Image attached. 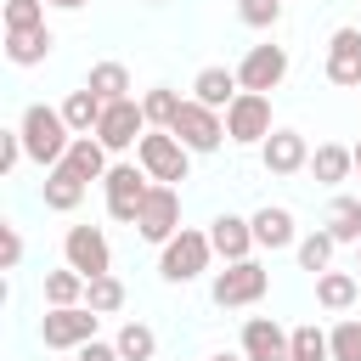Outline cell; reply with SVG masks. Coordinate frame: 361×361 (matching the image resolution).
Returning <instances> with one entry per match:
<instances>
[{"mask_svg":"<svg viewBox=\"0 0 361 361\" xmlns=\"http://www.w3.org/2000/svg\"><path fill=\"white\" fill-rule=\"evenodd\" d=\"M248 220H254V243L271 248V254L299 243V231H293V209H282V203H265V209H254Z\"/></svg>","mask_w":361,"mask_h":361,"instance_id":"e0dca14e","label":"cell"},{"mask_svg":"<svg viewBox=\"0 0 361 361\" xmlns=\"http://www.w3.org/2000/svg\"><path fill=\"white\" fill-rule=\"evenodd\" d=\"M237 17L248 28H276L282 23V0H237Z\"/></svg>","mask_w":361,"mask_h":361,"instance_id":"e575fe53","label":"cell"},{"mask_svg":"<svg viewBox=\"0 0 361 361\" xmlns=\"http://www.w3.org/2000/svg\"><path fill=\"white\" fill-rule=\"evenodd\" d=\"M102 113H107V102H102V96L90 90V85L68 90V102H62V118H68V130H73V135H96Z\"/></svg>","mask_w":361,"mask_h":361,"instance_id":"ffe728a7","label":"cell"},{"mask_svg":"<svg viewBox=\"0 0 361 361\" xmlns=\"http://www.w3.org/2000/svg\"><path fill=\"white\" fill-rule=\"evenodd\" d=\"M135 231H141L147 243H158V248H164V243L180 231V192L152 180V192H147V203H141V214H135Z\"/></svg>","mask_w":361,"mask_h":361,"instance_id":"8fae6325","label":"cell"},{"mask_svg":"<svg viewBox=\"0 0 361 361\" xmlns=\"http://www.w3.org/2000/svg\"><path fill=\"white\" fill-rule=\"evenodd\" d=\"M113 350H118V361H152L158 355V333L147 322H124L118 338H113Z\"/></svg>","mask_w":361,"mask_h":361,"instance_id":"484cf974","label":"cell"},{"mask_svg":"<svg viewBox=\"0 0 361 361\" xmlns=\"http://www.w3.org/2000/svg\"><path fill=\"white\" fill-rule=\"evenodd\" d=\"M209 259H214V248H209V231H192V226H180L164 248H158V276L164 282H197L203 271H209Z\"/></svg>","mask_w":361,"mask_h":361,"instance_id":"7a4b0ae2","label":"cell"},{"mask_svg":"<svg viewBox=\"0 0 361 361\" xmlns=\"http://www.w3.org/2000/svg\"><path fill=\"white\" fill-rule=\"evenodd\" d=\"M327 237H333V243H361V197H333V209H327Z\"/></svg>","mask_w":361,"mask_h":361,"instance_id":"4316f807","label":"cell"},{"mask_svg":"<svg viewBox=\"0 0 361 361\" xmlns=\"http://www.w3.org/2000/svg\"><path fill=\"white\" fill-rule=\"evenodd\" d=\"M73 361H118V350H113V344H102V338H90L85 350H73Z\"/></svg>","mask_w":361,"mask_h":361,"instance_id":"74e56055","label":"cell"},{"mask_svg":"<svg viewBox=\"0 0 361 361\" xmlns=\"http://www.w3.org/2000/svg\"><path fill=\"white\" fill-rule=\"evenodd\" d=\"M259 164H265L271 175H299V169H310V147H305L299 130L276 124V130L265 135V147H259Z\"/></svg>","mask_w":361,"mask_h":361,"instance_id":"4fadbf2b","label":"cell"},{"mask_svg":"<svg viewBox=\"0 0 361 361\" xmlns=\"http://www.w3.org/2000/svg\"><path fill=\"white\" fill-rule=\"evenodd\" d=\"M265 288H271V271H265L259 259H237V265L214 271L209 299H214L220 310H243V305H259V299H265Z\"/></svg>","mask_w":361,"mask_h":361,"instance_id":"3957f363","label":"cell"},{"mask_svg":"<svg viewBox=\"0 0 361 361\" xmlns=\"http://www.w3.org/2000/svg\"><path fill=\"white\" fill-rule=\"evenodd\" d=\"M333 248H338V243H333L327 231H305V237L293 243V254H299V265H305V271H316V276H322V271L333 265Z\"/></svg>","mask_w":361,"mask_h":361,"instance_id":"f546056e","label":"cell"},{"mask_svg":"<svg viewBox=\"0 0 361 361\" xmlns=\"http://www.w3.org/2000/svg\"><path fill=\"white\" fill-rule=\"evenodd\" d=\"M355 271H361V243H355Z\"/></svg>","mask_w":361,"mask_h":361,"instance_id":"b9f144b4","label":"cell"},{"mask_svg":"<svg viewBox=\"0 0 361 361\" xmlns=\"http://www.w3.org/2000/svg\"><path fill=\"white\" fill-rule=\"evenodd\" d=\"M17 135H23V152H28L39 169H56V164L68 158V147H73V130H68L62 107H45V102L23 107V124H17Z\"/></svg>","mask_w":361,"mask_h":361,"instance_id":"6da1fadb","label":"cell"},{"mask_svg":"<svg viewBox=\"0 0 361 361\" xmlns=\"http://www.w3.org/2000/svg\"><path fill=\"white\" fill-rule=\"evenodd\" d=\"M62 169H73V175L90 186V180H107V169H113V164H107V147H102L96 135H73V147H68Z\"/></svg>","mask_w":361,"mask_h":361,"instance_id":"d6986e66","label":"cell"},{"mask_svg":"<svg viewBox=\"0 0 361 361\" xmlns=\"http://www.w3.org/2000/svg\"><path fill=\"white\" fill-rule=\"evenodd\" d=\"M39 23H45V0H6V34L39 28Z\"/></svg>","mask_w":361,"mask_h":361,"instance_id":"836d02e7","label":"cell"},{"mask_svg":"<svg viewBox=\"0 0 361 361\" xmlns=\"http://www.w3.org/2000/svg\"><path fill=\"white\" fill-rule=\"evenodd\" d=\"M39 197H45V209H56V214H73L79 203H85V180L73 175V169H45V186H39Z\"/></svg>","mask_w":361,"mask_h":361,"instance_id":"7402d4cb","label":"cell"},{"mask_svg":"<svg viewBox=\"0 0 361 361\" xmlns=\"http://www.w3.org/2000/svg\"><path fill=\"white\" fill-rule=\"evenodd\" d=\"M147 192H152V175H147V169H135V164H113V169H107V180H102L107 214H113V220H124V226H135V214H141Z\"/></svg>","mask_w":361,"mask_h":361,"instance_id":"8992f818","label":"cell"},{"mask_svg":"<svg viewBox=\"0 0 361 361\" xmlns=\"http://www.w3.org/2000/svg\"><path fill=\"white\" fill-rule=\"evenodd\" d=\"M169 135L186 147V152H214L220 141H226V113H214V107H203V102H180V113H175V124H169Z\"/></svg>","mask_w":361,"mask_h":361,"instance_id":"5b68a950","label":"cell"},{"mask_svg":"<svg viewBox=\"0 0 361 361\" xmlns=\"http://www.w3.org/2000/svg\"><path fill=\"white\" fill-rule=\"evenodd\" d=\"M96 310L90 305H68V310H45L39 316V338H45V350H85L90 338H96Z\"/></svg>","mask_w":361,"mask_h":361,"instance_id":"ba28073f","label":"cell"},{"mask_svg":"<svg viewBox=\"0 0 361 361\" xmlns=\"http://www.w3.org/2000/svg\"><path fill=\"white\" fill-rule=\"evenodd\" d=\"M0 248H6V254H0V265H6V271H17V265H23V237H17V226H11V220L0 226Z\"/></svg>","mask_w":361,"mask_h":361,"instance_id":"8d00e7d4","label":"cell"},{"mask_svg":"<svg viewBox=\"0 0 361 361\" xmlns=\"http://www.w3.org/2000/svg\"><path fill=\"white\" fill-rule=\"evenodd\" d=\"M85 276L73 271V265H62V271H45V305L51 310H68V305H85Z\"/></svg>","mask_w":361,"mask_h":361,"instance_id":"cb8c5ba5","label":"cell"},{"mask_svg":"<svg viewBox=\"0 0 361 361\" xmlns=\"http://www.w3.org/2000/svg\"><path fill=\"white\" fill-rule=\"evenodd\" d=\"M355 299H361V288H355L350 271H322V276H316V305H322V310H350Z\"/></svg>","mask_w":361,"mask_h":361,"instance_id":"d4e9b609","label":"cell"},{"mask_svg":"<svg viewBox=\"0 0 361 361\" xmlns=\"http://www.w3.org/2000/svg\"><path fill=\"white\" fill-rule=\"evenodd\" d=\"M147 130H152V124H147L141 102L124 96V102H107V113H102V124H96V141H102L107 152H130V147H141Z\"/></svg>","mask_w":361,"mask_h":361,"instance_id":"30bf717a","label":"cell"},{"mask_svg":"<svg viewBox=\"0 0 361 361\" xmlns=\"http://www.w3.org/2000/svg\"><path fill=\"white\" fill-rule=\"evenodd\" d=\"M310 175H316L322 186H338V180H350V175H355V147L322 141V147L310 152Z\"/></svg>","mask_w":361,"mask_h":361,"instance_id":"44dd1931","label":"cell"},{"mask_svg":"<svg viewBox=\"0 0 361 361\" xmlns=\"http://www.w3.org/2000/svg\"><path fill=\"white\" fill-rule=\"evenodd\" d=\"M85 305L96 310V316H113V310H124V282L107 271V276H96L90 288H85Z\"/></svg>","mask_w":361,"mask_h":361,"instance_id":"4dcf8cb0","label":"cell"},{"mask_svg":"<svg viewBox=\"0 0 361 361\" xmlns=\"http://www.w3.org/2000/svg\"><path fill=\"white\" fill-rule=\"evenodd\" d=\"M237 96H243L237 68H203V73L192 79V102H203V107H214V113H226Z\"/></svg>","mask_w":361,"mask_h":361,"instance_id":"ac0fdd59","label":"cell"},{"mask_svg":"<svg viewBox=\"0 0 361 361\" xmlns=\"http://www.w3.org/2000/svg\"><path fill=\"white\" fill-rule=\"evenodd\" d=\"M23 158H28V152H23V135H17V130H0V175H11Z\"/></svg>","mask_w":361,"mask_h":361,"instance_id":"d590c367","label":"cell"},{"mask_svg":"<svg viewBox=\"0 0 361 361\" xmlns=\"http://www.w3.org/2000/svg\"><path fill=\"white\" fill-rule=\"evenodd\" d=\"M327 79L344 90H361V28H333L327 39Z\"/></svg>","mask_w":361,"mask_h":361,"instance_id":"2e32d148","label":"cell"},{"mask_svg":"<svg viewBox=\"0 0 361 361\" xmlns=\"http://www.w3.org/2000/svg\"><path fill=\"white\" fill-rule=\"evenodd\" d=\"M355 180H361V141H355Z\"/></svg>","mask_w":361,"mask_h":361,"instance_id":"60d3db41","label":"cell"},{"mask_svg":"<svg viewBox=\"0 0 361 361\" xmlns=\"http://www.w3.org/2000/svg\"><path fill=\"white\" fill-rule=\"evenodd\" d=\"M355 96H361V90H355Z\"/></svg>","mask_w":361,"mask_h":361,"instance_id":"ee69618b","label":"cell"},{"mask_svg":"<svg viewBox=\"0 0 361 361\" xmlns=\"http://www.w3.org/2000/svg\"><path fill=\"white\" fill-rule=\"evenodd\" d=\"M327 350H333V361H361V316H344L327 333Z\"/></svg>","mask_w":361,"mask_h":361,"instance_id":"d6a6232c","label":"cell"},{"mask_svg":"<svg viewBox=\"0 0 361 361\" xmlns=\"http://www.w3.org/2000/svg\"><path fill=\"white\" fill-rule=\"evenodd\" d=\"M85 85H90L102 102H124V96H130V68H124V62H96Z\"/></svg>","mask_w":361,"mask_h":361,"instance_id":"83f0119b","label":"cell"},{"mask_svg":"<svg viewBox=\"0 0 361 361\" xmlns=\"http://www.w3.org/2000/svg\"><path fill=\"white\" fill-rule=\"evenodd\" d=\"M62 259L85 276V282H96V276H107L113 271V248H107V231L102 226H68V237H62Z\"/></svg>","mask_w":361,"mask_h":361,"instance_id":"52a82bcc","label":"cell"},{"mask_svg":"<svg viewBox=\"0 0 361 361\" xmlns=\"http://www.w3.org/2000/svg\"><path fill=\"white\" fill-rule=\"evenodd\" d=\"M282 79H288V51L282 45H248V56L237 62V85L254 90V96H271Z\"/></svg>","mask_w":361,"mask_h":361,"instance_id":"7c38bea8","label":"cell"},{"mask_svg":"<svg viewBox=\"0 0 361 361\" xmlns=\"http://www.w3.org/2000/svg\"><path fill=\"white\" fill-rule=\"evenodd\" d=\"M288 344H293V361H333V350H327V333H322L316 322L293 327V333H288Z\"/></svg>","mask_w":361,"mask_h":361,"instance_id":"1f68e13d","label":"cell"},{"mask_svg":"<svg viewBox=\"0 0 361 361\" xmlns=\"http://www.w3.org/2000/svg\"><path fill=\"white\" fill-rule=\"evenodd\" d=\"M147 6H164V0H147Z\"/></svg>","mask_w":361,"mask_h":361,"instance_id":"7bdbcfd3","label":"cell"},{"mask_svg":"<svg viewBox=\"0 0 361 361\" xmlns=\"http://www.w3.org/2000/svg\"><path fill=\"white\" fill-rule=\"evenodd\" d=\"M209 248L226 259V265H237V259H254V220H243V214H214L209 220Z\"/></svg>","mask_w":361,"mask_h":361,"instance_id":"5bb4252c","label":"cell"},{"mask_svg":"<svg viewBox=\"0 0 361 361\" xmlns=\"http://www.w3.org/2000/svg\"><path fill=\"white\" fill-rule=\"evenodd\" d=\"M271 130H276V124H271V96L243 90V96L226 107V141H237V147H265Z\"/></svg>","mask_w":361,"mask_h":361,"instance_id":"9c48e42d","label":"cell"},{"mask_svg":"<svg viewBox=\"0 0 361 361\" xmlns=\"http://www.w3.org/2000/svg\"><path fill=\"white\" fill-rule=\"evenodd\" d=\"M243 355H248V361H293L288 327L271 322V316H248V322H243Z\"/></svg>","mask_w":361,"mask_h":361,"instance_id":"9a60e30c","label":"cell"},{"mask_svg":"<svg viewBox=\"0 0 361 361\" xmlns=\"http://www.w3.org/2000/svg\"><path fill=\"white\" fill-rule=\"evenodd\" d=\"M180 102H186L180 90H169V85H152V90L141 96V113H147V124H152V130H169V124H175V113H180Z\"/></svg>","mask_w":361,"mask_h":361,"instance_id":"f1b7e54d","label":"cell"},{"mask_svg":"<svg viewBox=\"0 0 361 361\" xmlns=\"http://www.w3.org/2000/svg\"><path fill=\"white\" fill-rule=\"evenodd\" d=\"M45 6H56V11H79L85 0H45Z\"/></svg>","mask_w":361,"mask_h":361,"instance_id":"f35d334b","label":"cell"},{"mask_svg":"<svg viewBox=\"0 0 361 361\" xmlns=\"http://www.w3.org/2000/svg\"><path fill=\"white\" fill-rule=\"evenodd\" d=\"M209 361H248V355H209Z\"/></svg>","mask_w":361,"mask_h":361,"instance_id":"ab89813d","label":"cell"},{"mask_svg":"<svg viewBox=\"0 0 361 361\" xmlns=\"http://www.w3.org/2000/svg\"><path fill=\"white\" fill-rule=\"evenodd\" d=\"M135 164H141L158 186H175V180H186V175H192V152H186L169 130H147V135H141V147H135Z\"/></svg>","mask_w":361,"mask_h":361,"instance_id":"277c9868","label":"cell"},{"mask_svg":"<svg viewBox=\"0 0 361 361\" xmlns=\"http://www.w3.org/2000/svg\"><path fill=\"white\" fill-rule=\"evenodd\" d=\"M51 45H56V34L39 23V28H17V34H6V56L17 62V68H34V62H45L51 56Z\"/></svg>","mask_w":361,"mask_h":361,"instance_id":"603a6c76","label":"cell"}]
</instances>
